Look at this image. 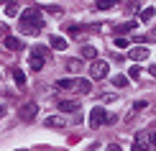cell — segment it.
Instances as JSON below:
<instances>
[{"instance_id":"22","label":"cell","mask_w":156,"mask_h":151,"mask_svg":"<svg viewBox=\"0 0 156 151\" xmlns=\"http://www.w3.org/2000/svg\"><path fill=\"white\" fill-rule=\"evenodd\" d=\"M138 74H141V67H131V77L133 80H138Z\"/></svg>"},{"instance_id":"2","label":"cell","mask_w":156,"mask_h":151,"mask_svg":"<svg viewBox=\"0 0 156 151\" xmlns=\"http://www.w3.org/2000/svg\"><path fill=\"white\" fill-rule=\"evenodd\" d=\"M46 56H49V49H46V46H41V44H36V46L31 49L28 69H34V72H41V69H44V62H46Z\"/></svg>"},{"instance_id":"9","label":"cell","mask_w":156,"mask_h":151,"mask_svg":"<svg viewBox=\"0 0 156 151\" xmlns=\"http://www.w3.org/2000/svg\"><path fill=\"white\" fill-rule=\"evenodd\" d=\"M46 128H67V120L62 115H49L46 118Z\"/></svg>"},{"instance_id":"12","label":"cell","mask_w":156,"mask_h":151,"mask_svg":"<svg viewBox=\"0 0 156 151\" xmlns=\"http://www.w3.org/2000/svg\"><path fill=\"white\" fill-rule=\"evenodd\" d=\"M51 46H54L56 51H64V49H67V38H62V36H51Z\"/></svg>"},{"instance_id":"18","label":"cell","mask_w":156,"mask_h":151,"mask_svg":"<svg viewBox=\"0 0 156 151\" xmlns=\"http://www.w3.org/2000/svg\"><path fill=\"white\" fill-rule=\"evenodd\" d=\"M13 80H16L18 84H26V74H23V69H13Z\"/></svg>"},{"instance_id":"19","label":"cell","mask_w":156,"mask_h":151,"mask_svg":"<svg viewBox=\"0 0 156 151\" xmlns=\"http://www.w3.org/2000/svg\"><path fill=\"white\" fill-rule=\"evenodd\" d=\"M113 84H115V87H126V84H128V77L115 74V77H113Z\"/></svg>"},{"instance_id":"27","label":"cell","mask_w":156,"mask_h":151,"mask_svg":"<svg viewBox=\"0 0 156 151\" xmlns=\"http://www.w3.org/2000/svg\"><path fill=\"white\" fill-rule=\"evenodd\" d=\"M154 38H156V31H154Z\"/></svg>"},{"instance_id":"11","label":"cell","mask_w":156,"mask_h":151,"mask_svg":"<svg viewBox=\"0 0 156 151\" xmlns=\"http://www.w3.org/2000/svg\"><path fill=\"white\" fill-rule=\"evenodd\" d=\"M136 28H138V21H126L115 28V34H128V31H136Z\"/></svg>"},{"instance_id":"17","label":"cell","mask_w":156,"mask_h":151,"mask_svg":"<svg viewBox=\"0 0 156 151\" xmlns=\"http://www.w3.org/2000/svg\"><path fill=\"white\" fill-rule=\"evenodd\" d=\"M67 69L80 72V69H82V62H80V59H69V62H67Z\"/></svg>"},{"instance_id":"4","label":"cell","mask_w":156,"mask_h":151,"mask_svg":"<svg viewBox=\"0 0 156 151\" xmlns=\"http://www.w3.org/2000/svg\"><path fill=\"white\" fill-rule=\"evenodd\" d=\"M90 77H92V80H105L108 77V62L95 59V62L90 64Z\"/></svg>"},{"instance_id":"15","label":"cell","mask_w":156,"mask_h":151,"mask_svg":"<svg viewBox=\"0 0 156 151\" xmlns=\"http://www.w3.org/2000/svg\"><path fill=\"white\" fill-rule=\"evenodd\" d=\"M59 110H67V113H69V110H77V102L74 100H62L59 102Z\"/></svg>"},{"instance_id":"24","label":"cell","mask_w":156,"mask_h":151,"mask_svg":"<svg viewBox=\"0 0 156 151\" xmlns=\"http://www.w3.org/2000/svg\"><path fill=\"white\" fill-rule=\"evenodd\" d=\"M108 151H123V149L118 146V143H110V149H108Z\"/></svg>"},{"instance_id":"13","label":"cell","mask_w":156,"mask_h":151,"mask_svg":"<svg viewBox=\"0 0 156 151\" xmlns=\"http://www.w3.org/2000/svg\"><path fill=\"white\" fill-rule=\"evenodd\" d=\"M18 13H21V5H18V3H8V5H5V16H8V18L18 16Z\"/></svg>"},{"instance_id":"16","label":"cell","mask_w":156,"mask_h":151,"mask_svg":"<svg viewBox=\"0 0 156 151\" xmlns=\"http://www.w3.org/2000/svg\"><path fill=\"white\" fill-rule=\"evenodd\" d=\"M82 56H84V59H95V56H97V49H95V46H84V49H82Z\"/></svg>"},{"instance_id":"20","label":"cell","mask_w":156,"mask_h":151,"mask_svg":"<svg viewBox=\"0 0 156 151\" xmlns=\"http://www.w3.org/2000/svg\"><path fill=\"white\" fill-rule=\"evenodd\" d=\"M95 8H100V10H108V8H113V3H105V0H100V3H95Z\"/></svg>"},{"instance_id":"5","label":"cell","mask_w":156,"mask_h":151,"mask_svg":"<svg viewBox=\"0 0 156 151\" xmlns=\"http://www.w3.org/2000/svg\"><path fill=\"white\" fill-rule=\"evenodd\" d=\"M128 54H131L133 62H146V59L151 56V51H148L144 44H138V46H131V49H128Z\"/></svg>"},{"instance_id":"1","label":"cell","mask_w":156,"mask_h":151,"mask_svg":"<svg viewBox=\"0 0 156 151\" xmlns=\"http://www.w3.org/2000/svg\"><path fill=\"white\" fill-rule=\"evenodd\" d=\"M44 28V18H41V8H28L21 16V26H18V31H21L23 36H38Z\"/></svg>"},{"instance_id":"26","label":"cell","mask_w":156,"mask_h":151,"mask_svg":"<svg viewBox=\"0 0 156 151\" xmlns=\"http://www.w3.org/2000/svg\"><path fill=\"white\" fill-rule=\"evenodd\" d=\"M0 118H3V108H0Z\"/></svg>"},{"instance_id":"21","label":"cell","mask_w":156,"mask_h":151,"mask_svg":"<svg viewBox=\"0 0 156 151\" xmlns=\"http://www.w3.org/2000/svg\"><path fill=\"white\" fill-rule=\"evenodd\" d=\"M115 46H120V49H128V41H126V38H115Z\"/></svg>"},{"instance_id":"3","label":"cell","mask_w":156,"mask_h":151,"mask_svg":"<svg viewBox=\"0 0 156 151\" xmlns=\"http://www.w3.org/2000/svg\"><path fill=\"white\" fill-rule=\"evenodd\" d=\"M113 120H115V118L108 115V110H102V108H92V110H90V128H100V126L113 123Z\"/></svg>"},{"instance_id":"6","label":"cell","mask_w":156,"mask_h":151,"mask_svg":"<svg viewBox=\"0 0 156 151\" xmlns=\"http://www.w3.org/2000/svg\"><path fill=\"white\" fill-rule=\"evenodd\" d=\"M36 113H38L36 102H26V105H21V110H18V115H21L23 120H34V118H36Z\"/></svg>"},{"instance_id":"8","label":"cell","mask_w":156,"mask_h":151,"mask_svg":"<svg viewBox=\"0 0 156 151\" xmlns=\"http://www.w3.org/2000/svg\"><path fill=\"white\" fill-rule=\"evenodd\" d=\"M3 44H5V49H10V51H21V49H23L21 38H16V36H5Z\"/></svg>"},{"instance_id":"10","label":"cell","mask_w":156,"mask_h":151,"mask_svg":"<svg viewBox=\"0 0 156 151\" xmlns=\"http://www.w3.org/2000/svg\"><path fill=\"white\" fill-rule=\"evenodd\" d=\"M72 90H74V92H90V90H92V82H90V80H74Z\"/></svg>"},{"instance_id":"7","label":"cell","mask_w":156,"mask_h":151,"mask_svg":"<svg viewBox=\"0 0 156 151\" xmlns=\"http://www.w3.org/2000/svg\"><path fill=\"white\" fill-rule=\"evenodd\" d=\"M146 143H148V133L138 131V133H136V143H133V149H131V151H148V149H146Z\"/></svg>"},{"instance_id":"14","label":"cell","mask_w":156,"mask_h":151,"mask_svg":"<svg viewBox=\"0 0 156 151\" xmlns=\"http://www.w3.org/2000/svg\"><path fill=\"white\" fill-rule=\"evenodd\" d=\"M154 8H144V10H141V21H144V23H151L154 21Z\"/></svg>"},{"instance_id":"25","label":"cell","mask_w":156,"mask_h":151,"mask_svg":"<svg viewBox=\"0 0 156 151\" xmlns=\"http://www.w3.org/2000/svg\"><path fill=\"white\" fill-rule=\"evenodd\" d=\"M151 74H154V77H156V64H151Z\"/></svg>"},{"instance_id":"23","label":"cell","mask_w":156,"mask_h":151,"mask_svg":"<svg viewBox=\"0 0 156 151\" xmlns=\"http://www.w3.org/2000/svg\"><path fill=\"white\" fill-rule=\"evenodd\" d=\"M148 143H151V146H156V131H154V133H148Z\"/></svg>"}]
</instances>
